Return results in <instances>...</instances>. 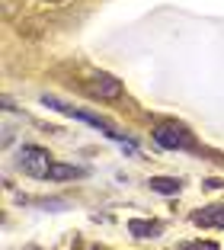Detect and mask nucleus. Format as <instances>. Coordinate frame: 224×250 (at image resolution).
<instances>
[{
  "label": "nucleus",
  "mask_w": 224,
  "mask_h": 250,
  "mask_svg": "<svg viewBox=\"0 0 224 250\" xmlns=\"http://www.w3.org/2000/svg\"><path fill=\"white\" fill-rule=\"evenodd\" d=\"M16 164H20V170L26 173V177L45 180V177H48V170H51V164H55V157H51L48 147H42V145H22Z\"/></svg>",
  "instance_id": "2"
},
{
  "label": "nucleus",
  "mask_w": 224,
  "mask_h": 250,
  "mask_svg": "<svg viewBox=\"0 0 224 250\" xmlns=\"http://www.w3.org/2000/svg\"><path fill=\"white\" fill-rule=\"evenodd\" d=\"M192 225H199V228H224V202H215V206L192 212Z\"/></svg>",
  "instance_id": "4"
},
{
  "label": "nucleus",
  "mask_w": 224,
  "mask_h": 250,
  "mask_svg": "<svg viewBox=\"0 0 224 250\" xmlns=\"http://www.w3.org/2000/svg\"><path fill=\"white\" fill-rule=\"evenodd\" d=\"M87 93L93 96V100H106V103H112V100H122V96H125V87H122L119 77L100 71V74H93V77L87 81Z\"/></svg>",
  "instance_id": "3"
},
{
  "label": "nucleus",
  "mask_w": 224,
  "mask_h": 250,
  "mask_svg": "<svg viewBox=\"0 0 224 250\" xmlns=\"http://www.w3.org/2000/svg\"><path fill=\"white\" fill-rule=\"evenodd\" d=\"M93 250H106V247H93Z\"/></svg>",
  "instance_id": "9"
},
{
  "label": "nucleus",
  "mask_w": 224,
  "mask_h": 250,
  "mask_svg": "<svg viewBox=\"0 0 224 250\" xmlns=\"http://www.w3.org/2000/svg\"><path fill=\"white\" fill-rule=\"evenodd\" d=\"M147 186H151L154 192H160V196H176V192L183 189V183L176 177H151Z\"/></svg>",
  "instance_id": "6"
},
{
  "label": "nucleus",
  "mask_w": 224,
  "mask_h": 250,
  "mask_svg": "<svg viewBox=\"0 0 224 250\" xmlns=\"http://www.w3.org/2000/svg\"><path fill=\"white\" fill-rule=\"evenodd\" d=\"M42 3H58V0H42Z\"/></svg>",
  "instance_id": "8"
},
{
  "label": "nucleus",
  "mask_w": 224,
  "mask_h": 250,
  "mask_svg": "<svg viewBox=\"0 0 224 250\" xmlns=\"http://www.w3.org/2000/svg\"><path fill=\"white\" fill-rule=\"evenodd\" d=\"M90 170L87 167H74V164H51V170H48V183H55V180H83Z\"/></svg>",
  "instance_id": "5"
},
{
  "label": "nucleus",
  "mask_w": 224,
  "mask_h": 250,
  "mask_svg": "<svg viewBox=\"0 0 224 250\" xmlns=\"http://www.w3.org/2000/svg\"><path fill=\"white\" fill-rule=\"evenodd\" d=\"M154 141L160 147H166V151H195L199 147L195 135L189 132V125L176 122V119H160L154 125Z\"/></svg>",
  "instance_id": "1"
},
{
  "label": "nucleus",
  "mask_w": 224,
  "mask_h": 250,
  "mask_svg": "<svg viewBox=\"0 0 224 250\" xmlns=\"http://www.w3.org/2000/svg\"><path fill=\"white\" fill-rule=\"evenodd\" d=\"M128 231H131L135 237H157V234H160V225H157V221L131 218V221H128Z\"/></svg>",
  "instance_id": "7"
}]
</instances>
